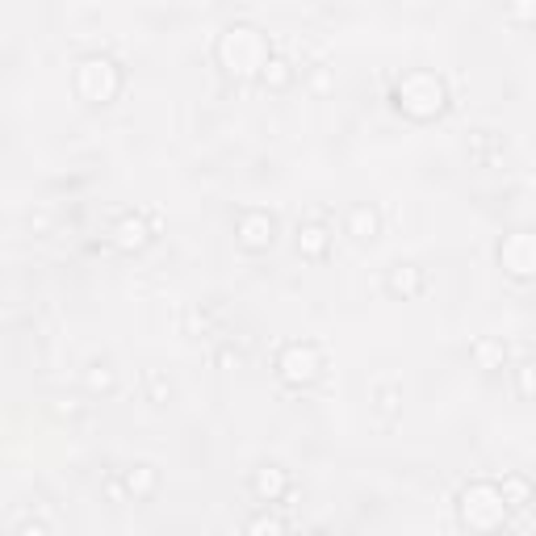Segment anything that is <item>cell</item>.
<instances>
[{"mask_svg":"<svg viewBox=\"0 0 536 536\" xmlns=\"http://www.w3.org/2000/svg\"><path fill=\"white\" fill-rule=\"evenodd\" d=\"M314 373H318V352H314L310 344H306V348L293 344V348L281 356V378H285V382H310Z\"/></svg>","mask_w":536,"mask_h":536,"instance_id":"cell-1","label":"cell"},{"mask_svg":"<svg viewBox=\"0 0 536 536\" xmlns=\"http://www.w3.org/2000/svg\"><path fill=\"white\" fill-rule=\"evenodd\" d=\"M390 289H394V293H402V289L415 293V289H419V273H415V264H398V268H394V273H390Z\"/></svg>","mask_w":536,"mask_h":536,"instance_id":"cell-2","label":"cell"},{"mask_svg":"<svg viewBox=\"0 0 536 536\" xmlns=\"http://www.w3.org/2000/svg\"><path fill=\"white\" fill-rule=\"evenodd\" d=\"M352 231H356V239H373V231H378V214L364 209V205H356V209H352Z\"/></svg>","mask_w":536,"mask_h":536,"instance_id":"cell-3","label":"cell"}]
</instances>
